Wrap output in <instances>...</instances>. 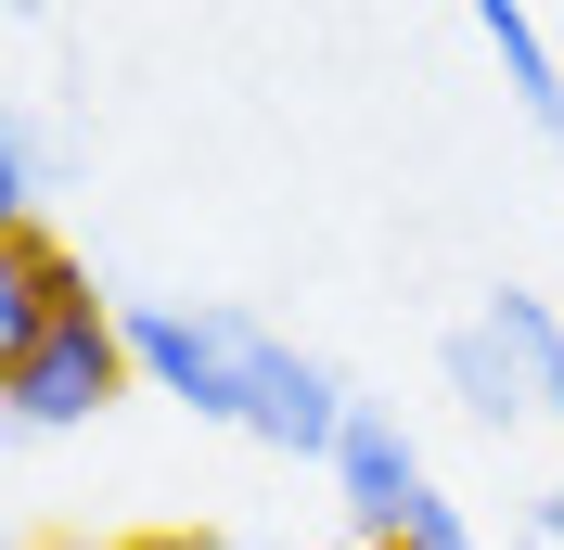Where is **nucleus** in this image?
Listing matches in <instances>:
<instances>
[{
  "label": "nucleus",
  "mask_w": 564,
  "mask_h": 550,
  "mask_svg": "<svg viewBox=\"0 0 564 550\" xmlns=\"http://www.w3.org/2000/svg\"><path fill=\"white\" fill-rule=\"evenodd\" d=\"M270 320L245 308H129V359L154 397H180L193 422H245L257 410V372H270Z\"/></svg>",
  "instance_id": "nucleus-1"
},
{
  "label": "nucleus",
  "mask_w": 564,
  "mask_h": 550,
  "mask_svg": "<svg viewBox=\"0 0 564 550\" xmlns=\"http://www.w3.org/2000/svg\"><path fill=\"white\" fill-rule=\"evenodd\" d=\"M129 372H141V359H129V308L77 295L39 345H13V359H0V397H13V422H26V436H77L90 410H116V384H129Z\"/></svg>",
  "instance_id": "nucleus-2"
},
{
  "label": "nucleus",
  "mask_w": 564,
  "mask_h": 550,
  "mask_svg": "<svg viewBox=\"0 0 564 550\" xmlns=\"http://www.w3.org/2000/svg\"><path fill=\"white\" fill-rule=\"evenodd\" d=\"M423 499H436V486H423V448H411V422L359 397L347 448H334V513H347V538H359V550H386L398 525L423 513Z\"/></svg>",
  "instance_id": "nucleus-3"
},
{
  "label": "nucleus",
  "mask_w": 564,
  "mask_h": 550,
  "mask_svg": "<svg viewBox=\"0 0 564 550\" xmlns=\"http://www.w3.org/2000/svg\"><path fill=\"white\" fill-rule=\"evenodd\" d=\"M347 422H359V397H347V384L321 372L308 345H270L245 436H257V448H282V461H334V448H347Z\"/></svg>",
  "instance_id": "nucleus-4"
},
{
  "label": "nucleus",
  "mask_w": 564,
  "mask_h": 550,
  "mask_svg": "<svg viewBox=\"0 0 564 550\" xmlns=\"http://www.w3.org/2000/svg\"><path fill=\"white\" fill-rule=\"evenodd\" d=\"M77 295H90V270H77L65 243L39 231V218H0V359H13V345H39Z\"/></svg>",
  "instance_id": "nucleus-5"
},
{
  "label": "nucleus",
  "mask_w": 564,
  "mask_h": 550,
  "mask_svg": "<svg viewBox=\"0 0 564 550\" xmlns=\"http://www.w3.org/2000/svg\"><path fill=\"white\" fill-rule=\"evenodd\" d=\"M436 372H449V397H462L475 422H488V436H513V422L539 410V384H527V359L500 345V320H462V333L436 345Z\"/></svg>",
  "instance_id": "nucleus-6"
},
{
  "label": "nucleus",
  "mask_w": 564,
  "mask_h": 550,
  "mask_svg": "<svg viewBox=\"0 0 564 550\" xmlns=\"http://www.w3.org/2000/svg\"><path fill=\"white\" fill-rule=\"evenodd\" d=\"M462 13H475V38L500 52V90L527 103V129L564 141V65H552V38H539V13L527 0H462Z\"/></svg>",
  "instance_id": "nucleus-7"
},
{
  "label": "nucleus",
  "mask_w": 564,
  "mask_h": 550,
  "mask_svg": "<svg viewBox=\"0 0 564 550\" xmlns=\"http://www.w3.org/2000/svg\"><path fill=\"white\" fill-rule=\"evenodd\" d=\"M488 320H500V345L527 359V384H539V410L564 422V320L539 308V295H513V282H500V295H488Z\"/></svg>",
  "instance_id": "nucleus-8"
},
{
  "label": "nucleus",
  "mask_w": 564,
  "mask_h": 550,
  "mask_svg": "<svg viewBox=\"0 0 564 550\" xmlns=\"http://www.w3.org/2000/svg\"><path fill=\"white\" fill-rule=\"evenodd\" d=\"M39 179H52V154H39L26 116H13V129H0V218H39Z\"/></svg>",
  "instance_id": "nucleus-9"
},
{
  "label": "nucleus",
  "mask_w": 564,
  "mask_h": 550,
  "mask_svg": "<svg viewBox=\"0 0 564 550\" xmlns=\"http://www.w3.org/2000/svg\"><path fill=\"white\" fill-rule=\"evenodd\" d=\"M386 550H475V525H462V513H449V499H423V513H411V525H398V538H386Z\"/></svg>",
  "instance_id": "nucleus-10"
},
{
  "label": "nucleus",
  "mask_w": 564,
  "mask_h": 550,
  "mask_svg": "<svg viewBox=\"0 0 564 550\" xmlns=\"http://www.w3.org/2000/svg\"><path fill=\"white\" fill-rule=\"evenodd\" d=\"M116 550H231V538H206V525H141V538H116Z\"/></svg>",
  "instance_id": "nucleus-11"
},
{
  "label": "nucleus",
  "mask_w": 564,
  "mask_h": 550,
  "mask_svg": "<svg viewBox=\"0 0 564 550\" xmlns=\"http://www.w3.org/2000/svg\"><path fill=\"white\" fill-rule=\"evenodd\" d=\"M539 538H552V550H564V474H552V499H539Z\"/></svg>",
  "instance_id": "nucleus-12"
},
{
  "label": "nucleus",
  "mask_w": 564,
  "mask_h": 550,
  "mask_svg": "<svg viewBox=\"0 0 564 550\" xmlns=\"http://www.w3.org/2000/svg\"><path fill=\"white\" fill-rule=\"evenodd\" d=\"M0 13H52V0H0Z\"/></svg>",
  "instance_id": "nucleus-13"
},
{
  "label": "nucleus",
  "mask_w": 564,
  "mask_h": 550,
  "mask_svg": "<svg viewBox=\"0 0 564 550\" xmlns=\"http://www.w3.org/2000/svg\"><path fill=\"white\" fill-rule=\"evenodd\" d=\"M513 550H552V538H513Z\"/></svg>",
  "instance_id": "nucleus-14"
},
{
  "label": "nucleus",
  "mask_w": 564,
  "mask_h": 550,
  "mask_svg": "<svg viewBox=\"0 0 564 550\" xmlns=\"http://www.w3.org/2000/svg\"><path fill=\"white\" fill-rule=\"evenodd\" d=\"M39 550H65V538H39Z\"/></svg>",
  "instance_id": "nucleus-15"
},
{
  "label": "nucleus",
  "mask_w": 564,
  "mask_h": 550,
  "mask_svg": "<svg viewBox=\"0 0 564 550\" xmlns=\"http://www.w3.org/2000/svg\"><path fill=\"white\" fill-rule=\"evenodd\" d=\"M270 550H295V538H270Z\"/></svg>",
  "instance_id": "nucleus-16"
}]
</instances>
